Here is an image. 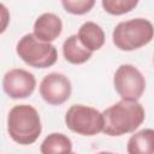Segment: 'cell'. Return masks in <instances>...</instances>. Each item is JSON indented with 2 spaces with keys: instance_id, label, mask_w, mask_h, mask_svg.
Wrapping results in <instances>:
<instances>
[{
  "instance_id": "obj_8",
  "label": "cell",
  "mask_w": 154,
  "mask_h": 154,
  "mask_svg": "<svg viewBox=\"0 0 154 154\" xmlns=\"http://www.w3.org/2000/svg\"><path fill=\"white\" fill-rule=\"evenodd\" d=\"M36 88L35 76L24 69L8 70L2 77V89L11 99H26Z\"/></svg>"
},
{
  "instance_id": "obj_4",
  "label": "cell",
  "mask_w": 154,
  "mask_h": 154,
  "mask_svg": "<svg viewBox=\"0 0 154 154\" xmlns=\"http://www.w3.org/2000/svg\"><path fill=\"white\" fill-rule=\"evenodd\" d=\"M16 53L26 65L35 69L51 67L58 60L55 46L36 38L34 34H25L19 38L16 46Z\"/></svg>"
},
{
  "instance_id": "obj_6",
  "label": "cell",
  "mask_w": 154,
  "mask_h": 154,
  "mask_svg": "<svg viewBox=\"0 0 154 154\" xmlns=\"http://www.w3.org/2000/svg\"><path fill=\"white\" fill-rule=\"evenodd\" d=\"M113 85L122 99L138 101L146 90V78L136 66L123 64L114 72Z\"/></svg>"
},
{
  "instance_id": "obj_13",
  "label": "cell",
  "mask_w": 154,
  "mask_h": 154,
  "mask_svg": "<svg viewBox=\"0 0 154 154\" xmlns=\"http://www.w3.org/2000/svg\"><path fill=\"white\" fill-rule=\"evenodd\" d=\"M40 152L42 154H61L72 152V142L70 137L61 132L49 134L41 143Z\"/></svg>"
},
{
  "instance_id": "obj_5",
  "label": "cell",
  "mask_w": 154,
  "mask_h": 154,
  "mask_svg": "<svg viewBox=\"0 0 154 154\" xmlns=\"http://www.w3.org/2000/svg\"><path fill=\"white\" fill-rule=\"evenodd\" d=\"M65 124L69 130L82 136H94L102 132V112L85 105H72L65 114Z\"/></svg>"
},
{
  "instance_id": "obj_16",
  "label": "cell",
  "mask_w": 154,
  "mask_h": 154,
  "mask_svg": "<svg viewBox=\"0 0 154 154\" xmlns=\"http://www.w3.org/2000/svg\"><path fill=\"white\" fill-rule=\"evenodd\" d=\"M10 20H11V14L8 8L2 2H0V35L6 31Z\"/></svg>"
},
{
  "instance_id": "obj_15",
  "label": "cell",
  "mask_w": 154,
  "mask_h": 154,
  "mask_svg": "<svg viewBox=\"0 0 154 154\" xmlns=\"http://www.w3.org/2000/svg\"><path fill=\"white\" fill-rule=\"evenodd\" d=\"M95 1L96 0H61V5L70 14L83 16L94 7Z\"/></svg>"
},
{
  "instance_id": "obj_11",
  "label": "cell",
  "mask_w": 154,
  "mask_h": 154,
  "mask_svg": "<svg viewBox=\"0 0 154 154\" xmlns=\"http://www.w3.org/2000/svg\"><path fill=\"white\" fill-rule=\"evenodd\" d=\"M63 54L67 63L72 65H81L91 58L93 52L81 43L77 35H71L63 43Z\"/></svg>"
},
{
  "instance_id": "obj_10",
  "label": "cell",
  "mask_w": 154,
  "mask_h": 154,
  "mask_svg": "<svg viewBox=\"0 0 154 154\" xmlns=\"http://www.w3.org/2000/svg\"><path fill=\"white\" fill-rule=\"evenodd\" d=\"M76 35L81 41V43L93 53L95 51H99L105 45V40H106L103 29L95 22H90V20L83 23L79 26L78 32Z\"/></svg>"
},
{
  "instance_id": "obj_12",
  "label": "cell",
  "mask_w": 154,
  "mask_h": 154,
  "mask_svg": "<svg viewBox=\"0 0 154 154\" xmlns=\"http://www.w3.org/2000/svg\"><path fill=\"white\" fill-rule=\"evenodd\" d=\"M129 154H152L154 152V130L142 129L135 132L128 141Z\"/></svg>"
},
{
  "instance_id": "obj_14",
  "label": "cell",
  "mask_w": 154,
  "mask_h": 154,
  "mask_svg": "<svg viewBox=\"0 0 154 154\" xmlns=\"http://www.w3.org/2000/svg\"><path fill=\"white\" fill-rule=\"evenodd\" d=\"M140 0H101L102 8L112 16H122L131 12Z\"/></svg>"
},
{
  "instance_id": "obj_1",
  "label": "cell",
  "mask_w": 154,
  "mask_h": 154,
  "mask_svg": "<svg viewBox=\"0 0 154 154\" xmlns=\"http://www.w3.org/2000/svg\"><path fill=\"white\" fill-rule=\"evenodd\" d=\"M103 129L107 136H123L131 134L142 125L146 118V111L142 103L132 100H124L113 103L102 112Z\"/></svg>"
},
{
  "instance_id": "obj_2",
  "label": "cell",
  "mask_w": 154,
  "mask_h": 154,
  "mask_svg": "<svg viewBox=\"0 0 154 154\" xmlns=\"http://www.w3.org/2000/svg\"><path fill=\"white\" fill-rule=\"evenodd\" d=\"M42 132L38 112L30 105H16L7 114V134L18 144L28 146L36 142Z\"/></svg>"
},
{
  "instance_id": "obj_9",
  "label": "cell",
  "mask_w": 154,
  "mask_h": 154,
  "mask_svg": "<svg viewBox=\"0 0 154 154\" xmlns=\"http://www.w3.org/2000/svg\"><path fill=\"white\" fill-rule=\"evenodd\" d=\"M32 30L36 38L43 42H52L60 36L63 31V22L59 16L51 12H45L35 20Z\"/></svg>"
},
{
  "instance_id": "obj_3",
  "label": "cell",
  "mask_w": 154,
  "mask_h": 154,
  "mask_svg": "<svg viewBox=\"0 0 154 154\" xmlns=\"http://www.w3.org/2000/svg\"><path fill=\"white\" fill-rule=\"evenodd\" d=\"M153 36V24L148 19L134 18L116 25L112 32V41L119 51L131 52L150 43Z\"/></svg>"
},
{
  "instance_id": "obj_7",
  "label": "cell",
  "mask_w": 154,
  "mask_h": 154,
  "mask_svg": "<svg viewBox=\"0 0 154 154\" xmlns=\"http://www.w3.org/2000/svg\"><path fill=\"white\" fill-rule=\"evenodd\" d=\"M38 91L45 102L52 106H59L70 99L72 84L65 75L60 72H51L42 78Z\"/></svg>"
}]
</instances>
